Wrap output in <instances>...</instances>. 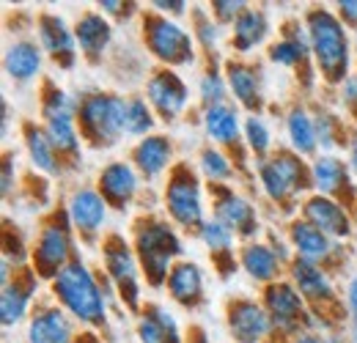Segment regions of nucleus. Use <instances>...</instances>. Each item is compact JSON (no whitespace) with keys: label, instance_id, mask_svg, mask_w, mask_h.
<instances>
[{"label":"nucleus","instance_id":"7c9ffc66","mask_svg":"<svg viewBox=\"0 0 357 343\" xmlns=\"http://www.w3.org/2000/svg\"><path fill=\"white\" fill-rule=\"evenodd\" d=\"M269 33V20L261 8H248L231 28V44L236 52L248 55L253 52L259 44L267 39Z\"/></svg>","mask_w":357,"mask_h":343},{"label":"nucleus","instance_id":"c756f323","mask_svg":"<svg viewBox=\"0 0 357 343\" xmlns=\"http://www.w3.org/2000/svg\"><path fill=\"white\" fill-rule=\"evenodd\" d=\"M6 75L17 83H28L42 72V47L36 42H14L6 49Z\"/></svg>","mask_w":357,"mask_h":343},{"label":"nucleus","instance_id":"7ed1b4c3","mask_svg":"<svg viewBox=\"0 0 357 343\" xmlns=\"http://www.w3.org/2000/svg\"><path fill=\"white\" fill-rule=\"evenodd\" d=\"M135 253L151 286L168 283L174 258L181 256V239L165 220H140L135 228Z\"/></svg>","mask_w":357,"mask_h":343},{"label":"nucleus","instance_id":"b1692460","mask_svg":"<svg viewBox=\"0 0 357 343\" xmlns=\"http://www.w3.org/2000/svg\"><path fill=\"white\" fill-rule=\"evenodd\" d=\"M165 289L178 305L195 307L204 300V272H201V266L195 261H178L168 275Z\"/></svg>","mask_w":357,"mask_h":343},{"label":"nucleus","instance_id":"1a4fd4ad","mask_svg":"<svg viewBox=\"0 0 357 343\" xmlns=\"http://www.w3.org/2000/svg\"><path fill=\"white\" fill-rule=\"evenodd\" d=\"M72 220L69 215H55L39 234L33 250V272L39 277H55L63 266L72 264Z\"/></svg>","mask_w":357,"mask_h":343},{"label":"nucleus","instance_id":"3c124183","mask_svg":"<svg viewBox=\"0 0 357 343\" xmlns=\"http://www.w3.org/2000/svg\"><path fill=\"white\" fill-rule=\"evenodd\" d=\"M347 165H349L352 176L357 178V135L352 137V140H349V162H347Z\"/></svg>","mask_w":357,"mask_h":343},{"label":"nucleus","instance_id":"9d476101","mask_svg":"<svg viewBox=\"0 0 357 343\" xmlns=\"http://www.w3.org/2000/svg\"><path fill=\"white\" fill-rule=\"evenodd\" d=\"M105 266H107V277L116 283L121 300L130 307H137V302H140V269H137L135 250L121 236H107Z\"/></svg>","mask_w":357,"mask_h":343},{"label":"nucleus","instance_id":"f3484780","mask_svg":"<svg viewBox=\"0 0 357 343\" xmlns=\"http://www.w3.org/2000/svg\"><path fill=\"white\" fill-rule=\"evenodd\" d=\"M352 171L344 160L333 157V154H321L311 162V184L316 187L319 195H327V198H335V195H349L355 198L352 192Z\"/></svg>","mask_w":357,"mask_h":343},{"label":"nucleus","instance_id":"5701e85b","mask_svg":"<svg viewBox=\"0 0 357 343\" xmlns=\"http://www.w3.org/2000/svg\"><path fill=\"white\" fill-rule=\"evenodd\" d=\"M171 160H174V143L165 135H149V137H143L132 151L135 168L143 173L146 178L162 176V173L168 171Z\"/></svg>","mask_w":357,"mask_h":343},{"label":"nucleus","instance_id":"2f4dec72","mask_svg":"<svg viewBox=\"0 0 357 343\" xmlns=\"http://www.w3.org/2000/svg\"><path fill=\"white\" fill-rule=\"evenodd\" d=\"M204 129L209 135L212 143H220V146H234L239 140V132H242V124H239V110L225 102V105H218V107H206L204 113Z\"/></svg>","mask_w":357,"mask_h":343},{"label":"nucleus","instance_id":"a18cd8bd","mask_svg":"<svg viewBox=\"0 0 357 343\" xmlns=\"http://www.w3.org/2000/svg\"><path fill=\"white\" fill-rule=\"evenodd\" d=\"M338 20L357 31V0H341L338 3Z\"/></svg>","mask_w":357,"mask_h":343},{"label":"nucleus","instance_id":"39448f33","mask_svg":"<svg viewBox=\"0 0 357 343\" xmlns=\"http://www.w3.org/2000/svg\"><path fill=\"white\" fill-rule=\"evenodd\" d=\"M259 178L269 201L289 204L311 184V168L294 151H275L267 160H259Z\"/></svg>","mask_w":357,"mask_h":343},{"label":"nucleus","instance_id":"de8ad7c7","mask_svg":"<svg viewBox=\"0 0 357 343\" xmlns=\"http://www.w3.org/2000/svg\"><path fill=\"white\" fill-rule=\"evenodd\" d=\"M347 305H349V313H352V324H355V343H357V277L349 280V289H347Z\"/></svg>","mask_w":357,"mask_h":343},{"label":"nucleus","instance_id":"c85d7f7f","mask_svg":"<svg viewBox=\"0 0 357 343\" xmlns=\"http://www.w3.org/2000/svg\"><path fill=\"white\" fill-rule=\"evenodd\" d=\"M33 272H25V277H14V283L3 286V294H0V321L3 327H17L25 313H28V305L33 297Z\"/></svg>","mask_w":357,"mask_h":343},{"label":"nucleus","instance_id":"a19ab883","mask_svg":"<svg viewBox=\"0 0 357 343\" xmlns=\"http://www.w3.org/2000/svg\"><path fill=\"white\" fill-rule=\"evenodd\" d=\"M313 121H316V137H319V146H321L324 151L335 148V146H338V135H341L338 116H333V113H327V110H319V113L313 116Z\"/></svg>","mask_w":357,"mask_h":343},{"label":"nucleus","instance_id":"6ab92c4d","mask_svg":"<svg viewBox=\"0 0 357 343\" xmlns=\"http://www.w3.org/2000/svg\"><path fill=\"white\" fill-rule=\"evenodd\" d=\"M289 242H291L297 258L319 264V266L327 264V261L333 258V253H335L333 239H330L324 231H319L316 225H311L308 220H294V222L289 225Z\"/></svg>","mask_w":357,"mask_h":343},{"label":"nucleus","instance_id":"49530a36","mask_svg":"<svg viewBox=\"0 0 357 343\" xmlns=\"http://www.w3.org/2000/svg\"><path fill=\"white\" fill-rule=\"evenodd\" d=\"M154 6V11L157 14H162V17H168V14H184L187 11V3H181V0H157V3H151Z\"/></svg>","mask_w":357,"mask_h":343},{"label":"nucleus","instance_id":"c03bdc74","mask_svg":"<svg viewBox=\"0 0 357 343\" xmlns=\"http://www.w3.org/2000/svg\"><path fill=\"white\" fill-rule=\"evenodd\" d=\"M341 102H344V107L355 116V121H357V75H349V77L341 83Z\"/></svg>","mask_w":357,"mask_h":343},{"label":"nucleus","instance_id":"4be33fe9","mask_svg":"<svg viewBox=\"0 0 357 343\" xmlns=\"http://www.w3.org/2000/svg\"><path fill=\"white\" fill-rule=\"evenodd\" d=\"M225 80H228V88H231L234 99H236L242 107L253 110V116H256V110H259L261 102H264L259 72H256L250 63L228 61V63H225Z\"/></svg>","mask_w":357,"mask_h":343},{"label":"nucleus","instance_id":"dca6fc26","mask_svg":"<svg viewBox=\"0 0 357 343\" xmlns=\"http://www.w3.org/2000/svg\"><path fill=\"white\" fill-rule=\"evenodd\" d=\"M215 220H220L234 236H253L259 231V220H256L253 204L248 198L231 192V190H220L218 192Z\"/></svg>","mask_w":357,"mask_h":343},{"label":"nucleus","instance_id":"2eb2a0df","mask_svg":"<svg viewBox=\"0 0 357 343\" xmlns=\"http://www.w3.org/2000/svg\"><path fill=\"white\" fill-rule=\"evenodd\" d=\"M107 206H110V204L105 201V195H102L99 190L80 187V190L72 192L66 215H69L72 225H75L80 234L93 236V234L105 225V220H107Z\"/></svg>","mask_w":357,"mask_h":343},{"label":"nucleus","instance_id":"5fc2aeb1","mask_svg":"<svg viewBox=\"0 0 357 343\" xmlns=\"http://www.w3.org/2000/svg\"><path fill=\"white\" fill-rule=\"evenodd\" d=\"M352 220H355V228H357V206H355V215H352Z\"/></svg>","mask_w":357,"mask_h":343},{"label":"nucleus","instance_id":"412c9836","mask_svg":"<svg viewBox=\"0 0 357 343\" xmlns=\"http://www.w3.org/2000/svg\"><path fill=\"white\" fill-rule=\"evenodd\" d=\"M28 343H75V324L61 307H42L28 324Z\"/></svg>","mask_w":357,"mask_h":343},{"label":"nucleus","instance_id":"a211bd4d","mask_svg":"<svg viewBox=\"0 0 357 343\" xmlns=\"http://www.w3.org/2000/svg\"><path fill=\"white\" fill-rule=\"evenodd\" d=\"M39 42L47 55H52L61 66H72L77 55V36L69 31V25L55 17V14H42L39 17Z\"/></svg>","mask_w":357,"mask_h":343},{"label":"nucleus","instance_id":"8fccbe9b","mask_svg":"<svg viewBox=\"0 0 357 343\" xmlns=\"http://www.w3.org/2000/svg\"><path fill=\"white\" fill-rule=\"evenodd\" d=\"M99 6H102L105 14H127V11H130V8H127L130 3H119V0H105V3H99Z\"/></svg>","mask_w":357,"mask_h":343},{"label":"nucleus","instance_id":"6e6552de","mask_svg":"<svg viewBox=\"0 0 357 343\" xmlns=\"http://www.w3.org/2000/svg\"><path fill=\"white\" fill-rule=\"evenodd\" d=\"M165 209H168L171 220L181 228H187V231H198L206 222L198 176L187 165H178L171 171L168 187H165Z\"/></svg>","mask_w":357,"mask_h":343},{"label":"nucleus","instance_id":"58836bf2","mask_svg":"<svg viewBox=\"0 0 357 343\" xmlns=\"http://www.w3.org/2000/svg\"><path fill=\"white\" fill-rule=\"evenodd\" d=\"M245 140H248V148L259 157V160H267L269 148H272V135H269L267 121L261 116H250L245 121Z\"/></svg>","mask_w":357,"mask_h":343},{"label":"nucleus","instance_id":"4468645a","mask_svg":"<svg viewBox=\"0 0 357 343\" xmlns=\"http://www.w3.org/2000/svg\"><path fill=\"white\" fill-rule=\"evenodd\" d=\"M303 220H308L319 231H324L330 239L349 236L352 234V225H355V220L344 209L341 201L327 198V195H319V192L311 195V198H305V204H303Z\"/></svg>","mask_w":357,"mask_h":343},{"label":"nucleus","instance_id":"a878e982","mask_svg":"<svg viewBox=\"0 0 357 343\" xmlns=\"http://www.w3.org/2000/svg\"><path fill=\"white\" fill-rule=\"evenodd\" d=\"M137 341L140 343H181L176 319L162 305H146L137 319Z\"/></svg>","mask_w":357,"mask_h":343},{"label":"nucleus","instance_id":"f257e3e1","mask_svg":"<svg viewBox=\"0 0 357 343\" xmlns=\"http://www.w3.org/2000/svg\"><path fill=\"white\" fill-rule=\"evenodd\" d=\"M305 33L311 44V55L316 58L319 75L333 83L341 86L349 77V55H352V44L347 25L338 20V14L327 11V8H311L305 14Z\"/></svg>","mask_w":357,"mask_h":343},{"label":"nucleus","instance_id":"cd10ccee","mask_svg":"<svg viewBox=\"0 0 357 343\" xmlns=\"http://www.w3.org/2000/svg\"><path fill=\"white\" fill-rule=\"evenodd\" d=\"M75 36H77L80 52H83L86 58H91V61H96V58H102V52L107 49V44L113 39V28H110V22H107L102 14L89 11V14H83V17L77 20Z\"/></svg>","mask_w":357,"mask_h":343},{"label":"nucleus","instance_id":"f704fd0d","mask_svg":"<svg viewBox=\"0 0 357 343\" xmlns=\"http://www.w3.org/2000/svg\"><path fill=\"white\" fill-rule=\"evenodd\" d=\"M25 148H28V157L31 162L39 168V171L50 173V176H58L61 173V154L55 151V146L50 143L45 127H25Z\"/></svg>","mask_w":357,"mask_h":343},{"label":"nucleus","instance_id":"ddd939ff","mask_svg":"<svg viewBox=\"0 0 357 343\" xmlns=\"http://www.w3.org/2000/svg\"><path fill=\"white\" fill-rule=\"evenodd\" d=\"M228 330L236 343H261L275 327L264 305L253 300H236L228 305Z\"/></svg>","mask_w":357,"mask_h":343},{"label":"nucleus","instance_id":"0eeeda50","mask_svg":"<svg viewBox=\"0 0 357 343\" xmlns=\"http://www.w3.org/2000/svg\"><path fill=\"white\" fill-rule=\"evenodd\" d=\"M143 39L151 55L168 66H187L195 61V39L176 20L162 14H149L143 20Z\"/></svg>","mask_w":357,"mask_h":343},{"label":"nucleus","instance_id":"bb28decb","mask_svg":"<svg viewBox=\"0 0 357 343\" xmlns=\"http://www.w3.org/2000/svg\"><path fill=\"white\" fill-rule=\"evenodd\" d=\"M239 264L242 269L248 272V277L259 280V283H275V277L280 275V266H283V258L275 253L272 245L264 242H250L242 247L239 253Z\"/></svg>","mask_w":357,"mask_h":343},{"label":"nucleus","instance_id":"09e8293b","mask_svg":"<svg viewBox=\"0 0 357 343\" xmlns=\"http://www.w3.org/2000/svg\"><path fill=\"white\" fill-rule=\"evenodd\" d=\"M11 184H14V160L6 157L3 160V195H11Z\"/></svg>","mask_w":357,"mask_h":343},{"label":"nucleus","instance_id":"79ce46f5","mask_svg":"<svg viewBox=\"0 0 357 343\" xmlns=\"http://www.w3.org/2000/svg\"><path fill=\"white\" fill-rule=\"evenodd\" d=\"M248 8H250V6H248L245 0H215V3H212V14H215V20H218L220 25H234Z\"/></svg>","mask_w":357,"mask_h":343},{"label":"nucleus","instance_id":"864d4df0","mask_svg":"<svg viewBox=\"0 0 357 343\" xmlns=\"http://www.w3.org/2000/svg\"><path fill=\"white\" fill-rule=\"evenodd\" d=\"M75 343H99V341H96V338H93V335H91V333H86V335H83V338H80V341H75Z\"/></svg>","mask_w":357,"mask_h":343},{"label":"nucleus","instance_id":"20e7f679","mask_svg":"<svg viewBox=\"0 0 357 343\" xmlns=\"http://www.w3.org/2000/svg\"><path fill=\"white\" fill-rule=\"evenodd\" d=\"M80 127L93 146H113L124 135L127 99L107 91H91L80 99Z\"/></svg>","mask_w":357,"mask_h":343},{"label":"nucleus","instance_id":"c9c22d12","mask_svg":"<svg viewBox=\"0 0 357 343\" xmlns=\"http://www.w3.org/2000/svg\"><path fill=\"white\" fill-rule=\"evenodd\" d=\"M154 129V113H151V105L143 99V96H132L127 99V119H124V135H132V137H149Z\"/></svg>","mask_w":357,"mask_h":343},{"label":"nucleus","instance_id":"393cba45","mask_svg":"<svg viewBox=\"0 0 357 343\" xmlns=\"http://www.w3.org/2000/svg\"><path fill=\"white\" fill-rule=\"evenodd\" d=\"M289 272H291L294 289L303 294L305 302H324L333 297V280H330V275H327L319 264L294 258Z\"/></svg>","mask_w":357,"mask_h":343},{"label":"nucleus","instance_id":"f03ea898","mask_svg":"<svg viewBox=\"0 0 357 343\" xmlns=\"http://www.w3.org/2000/svg\"><path fill=\"white\" fill-rule=\"evenodd\" d=\"M52 294L80 324L99 327L107 319V302L105 294L83 261H72L52 277Z\"/></svg>","mask_w":357,"mask_h":343},{"label":"nucleus","instance_id":"473e14b6","mask_svg":"<svg viewBox=\"0 0 357 343\" xmlns=\"http://www.w3.org/2000/svg\"><path fill=\"white\" fill-rule=\"evenodd\" d=\"M286 135H289V143H291V151L297 157H311L319 148V137H316V121L313 116L303 107H291L289 116H286Z\"/></svg>","mask_w":357,"mask_h":343},{"label":"nucleus","instance_id":"6e6d98bb","mask_svg":"<svg viewBox=\"0 0 357 343\" xmlns=\"http://www.w3.org/2000/svg\"><path fill=\"white\" fill-rule=\"evenodd\" d=\"M355 55H357V31H355Z\"/></svg>","mask_w":357,"mask_h":343},{"label":"nucleus","instance_id":"423d86ee","mask_svg":"<svg viewBox=\"0 0 357 343\" xmlns=\"http://www.w3.org/2000/svg\"><path fill=\"white\" fill-rule=\"evenodd\" d=\"M77 110L80 102H75L66 91L50 88L42 102V116H45V132L50 143L61 157H77L80 154V132H77Z\"/></svg>","mask_w":357,"mask_h":343},{"label":"nucleus","instance_id":"72a5a7b5","mask_svg":"<svg viewBox=\"0 0 357 343\" xmlns=\"http://www.w3.org/2000/svg\"><path fill=\"white\" fill-rule=\"evenodd\" d=\"M269 61L278 63V66H286V69H297V66H305L308 63V55H311V44H308V33H291L286 31L283 39L269 47Z\"/></svg>","mask_w":357,"mask_h":343},{"label":"nucleus","instance_id":"9b49d317","mask_svg":"<svg viewBox=\"0 0 357 343\" xmlns=\"http://www.w3.org/2000/svg\"><path fill=\"white\" fill-rule=\"evenodd\" d=\"M264 307H267L272 327L289 335H300V321L308 319L305 300L303 294L294 289L291 280H275L269 283L264 291Z\"/></svg>","mask_w":357,"mask_h":343},{"label":"nucleus","instance_id":"ea45409f","mask_svg":"<svg viewBox=\"0 0 357 343\" xmlns=\"http://www.w3.org/2000/svg\"><path fill=\"white\" fill-rule=\"evenodd\" d=\"M201 173H204L209 181L220 184L225 178H231L234 168H231V160L225 157L220 148H212V146H209V148L201 151Z\"/></svg>","mask_w":357,"mask_h":343},{"label":"nucleus","instance_id":"f8f14e48","mask_svg":"<svg viewBox=\"0 0 357 343\" xmlns=\"http://www.w3.org/2000/svg\"><path fill=\"white\" fill-rule=\"evenodd\" d=\"M146 102L151 105V110L162 119V121H176L178 116L187 110L190 102V91L184 86V80L171 69H160L149 77L146 83Z\"/></svg>","mask_w":357,"mask_h":343},{"label":"nucleus","instance_id":"e433bc0d","mask_svg":"<svg viewBox=\"0 0 357 343\" xmlns=\"http://www.w3.org/2000/svg\"><path fill=\"white\" fill-rule=\"evenodd\" d=\"M228 93H231L228 80H225V75H220L218 69H209V72L201 77V83H198V96H201V102H204L206 107L225 105V102H228Z\"/></svg>","mask_w":357,"mask_h":343},{"label":"nucleus","instance_id":"4c0bfd02","mask_svg":"<svg viewBox=\"0 0 357 343\" xmlns=\"http://www.w3.org/2000/svg\"><path fill=\"white\" fill-rule=\"evenodd\" d=\"M198 239L204 242V247H209V253L220 256V253H231L234 245V234L225 228L220 220H206L198 228Z\"/></svg>","mask_w":357,"mask_h":343},{"label":"nucleus","instance_id":"37998d69","mask_svg":"<svg viewBox=\"0 0 357 343\" xmlns=\"http://www.w3.org/2000/svg\"><path fill=\"white\" fill-rule=\"evenodd\" d=\"M198 17V25H195V39L204 44L206 49H212L218 39H220V22H212V20H204V14H195Z\"/></svg>","mask_w":357,"mask_h":343},{"label":"nucleus","instance_id":"aec40b11","mask_svg":"<svg viewBox=\"0 0 357 343\" xmlns=\"http://www.w3.org/2000/svg\"><path fill=\"white\" fill-rule=\"evenodd\" d=\"M99 192L105 195V201L116 209L130 206V201L137 192V173L127 162H110L99 173Z\"/></svg>","mask_w":357,"mask_h":343},{"label":"nucleus","instance_id":"603ef678","mask_svg":"<svg viewBox=\"0 0 357 343\" xmlns=\"http://www.w3.org/2000/svg\"><path fill=\"white\" fill-rule=\"evenodd\" d=\"M291 343H324L321 338H316L313 333H300V335H294V341Z\"/></svg>","mask_w":357,"mask_h":343}]
</instances>
